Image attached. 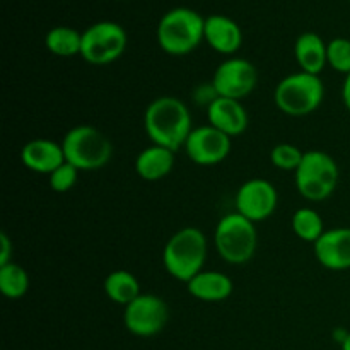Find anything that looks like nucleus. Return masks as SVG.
<instances>
[{"label":"nucleus","instance_id":"nucleus-17","mask_svg":"<svg viewBox=\"0 0 350 350\" xmlns=\"http://www.w3.org/2000/svg\"><path fill=\"white\" fill-rule=\"evenodd\" d=\"M187 289L195 299L204 303H221L226 301L234 291L231 277L215 270H202L190 282H187Z\"/></svg>","mask_w":350,"mask_h":350},{"label":"nucleus","instance_id":"nucleus-9","mask_svg":"<svg viewBox=\"0 0 350 350\" xmlns=\"http://www.w3.org/2000/svg\"><path fill=\"white\" fill-rule=\"evenodd\" d=\"M170 320V308L163 297L156 294H140L135 301L125 306L123 323L135 337H154L161 334Z\"/></svg>","mask_w":350,"mask_h":350},{"label":"nucleus","instance_id":"nucleus-13","mask_svg":"<svg viewBox=\"0 0 350 350\" xmlns=\"http://www.w3.org/2000/svg\"><path fill=\"white\" fill-rule=\"evenodd\" d=\"M314 256L328 270L350 269V228H334L313 245Z\"/></svg>","mask_w":350,"mask_h":350},{"label":"nucleus","instance_id":"nucleus-4","mask_svg":"<svg viewBox=\"0 0 350 350\" xmlns=\"http://www.w3.org/2000/svg\"><path fill=\"white\" fill-rule=\"evenodd\" d=\"M214 245L226 263L245 265L253 258L258 245L255 222L238 212L226 214L215 226Z\"/></svg>","mask_w":350,"mask_h":350},{"label":"nucleus","instance_id":"nucleus-14","mask_svg":"<svg viewBox=\"0 0 350 350\" xmlns=\"http://www.w3.org/2000/svg\"><path fill=\"white\" fill-rule=\"evenodd\" d=\"M207 118L208 125L215 126L231 139L241 135L248 129V113L238 99L214 96L207 106Z\"/></svg>","mask_w":350,"mask_h":350},{"label":"nucleus","instance_id":"nucleus-6","mask_svg":"<svg viewBox=\"0 0 350 350\" xmlns=\"http://www.w3.org/2000/svg\"><path fill=\"white\" fill-rule=\"evenodd\" d=\"M325 98V85L320 75L296 72L277 84L273 101L289 116H306L317 111Z\"/></svg>","mask_w":350,"mask_h":350},{"label":"nucleus","instance_id":"nucleus-12","mask_svg":"<svg viewBox=\"0 0 350 350\" xmlns=\"http://www.w3.org/2000/svg\"><path fill=\"white\" fill-rule=\"evenodd\" d=\"M231 140L215 126L204 125L191 130L183 149L197 166H217L231 152Z\"/></svg>","mask_w":350,"mask_h":350},{"label":"nucleus","instance_id":"nucleus-10","mask_svg":"<svg viewBox=\"0 0 350 350\" xmlns=\"http://www.w3.org/2000/svg\"><path fill=\"white\" fill-rule=\"evenodd\" d=\"M258 82V70L246 58L232 57L222 62L212 77V89L215 96L241 101L250 96Z\"/></svg>","mask_w":350,"mask_h":350},{"label":"nucleus","instance_id":"nucleus-24","mask_svg":"<svg viewBox=\"0 0 350 350\" xmlns=\"http://www.w3.org/2000/svg\"><path fill=\"white\" fill-rule=\"evenodd\" d=\"M304 152L294 144H277L270 152V161L275 167L282 171H294L299 167L301 161H303Z\"/></svg>","mask_w":350,"mask_h":350},{"label":"nucleus","instance_id":"nucleus-26","mask_svg":"<svg viewBox=\"0 0 350 350\" xmlns=\"http://www.w3.org/2000/svg\"><path fill=\"white\" fill-rule=\"evenodd\" d=\"M79 178V170L75 166H72L70 163L65 161L62 166H58L57 170L51 174H48V185H50L51 190L55 193H67L68 190L75 187Z\"/></svg>","mask_w":350,"mask_h":350},{"label":"nucleus","instance_id":"nucleus-18","mask_svg":"<svg viewBox=\"0 0 350 350\" xmlns=\"http://www.w3.org/2000/svg\"><path fill=\"white\" fill-rule=\"evenodd\" d=\"M327 46L323 38L317 33H303L294 43V57L301 70L308 74L320 75L328 65Z\"/></svg>","mask_w":350,"mask_h":350},{"label":"nucleus","instance_id":"nucleus-15","mask_svg":"<svg viewBox=\"0 0 350 350\" xmlns=\"http://www.w3.org/2000/svg\"><path fill=\"white\" fill-rule=\"evenodd\" d=\"M21 163L29 171L40 174H51L58 166L65 163L62 142L50 139H34L24 144L21 149Z\"/></svg>","mask_w":350,"mask_h":350},{"label":"nucleus","instance_id":"nucleus-11","mask_svg":"<svg viewBox=\"0 0 350 350\" xmlns=\"http://www.w3.org/2000/svg\"><path fill=\"white\" fill-rule=\"evenodd\" d=\"M236 212L252 222H262L272 217L279 204V195L270 181L253 178L245 181L236 191Z\"/></svg>","mask_w":350,"mask_h":350},{"label":"nucleus","instance_id":"nucleus-19","mask_svg":"<svg viewBox=\"0 0 350 350\" xmlns=\"http://www.w3.org/2000/svg\"><path fill=\"white\" fill-rule=\"evenodd\" d=\"M173 150L161 146H149L140 150L135 159V171L142 180L159 181L173 171L174 166Z\"/></svg>","mask_w":350,"mask_h":350},{"label":"nucleus","instance_id":"nucleus-3","mask_svg":"<svg viewBox=\"0 0 350 350\" xmlns=\"http://www.w3.org/2000/svg\"><path fill=\"white\" fill-rule=\"evenodd\" d=\"M156 38L164 53L183 57L205 41V17L188 7H174L161 17Z\"/></svg>","mask_w":350,"mask_h":350},{"label":"nucleus","instance_id":"nucleus-21","mask_svg":"<svg viewBox=\"0 0 350 350\" xmlns=\"http://www.w3.org/2000/svg\"><path fill=\"white\" fill-rule=\"evenodd\" d=\"M48 51L53 53L55 57H75L81 55L82 44V33L68 26H57L50 29L44 38Z\"/></svg>","mask_w":350,"mask_h":350},{"label":"nucleus","instance_id":"nucleus-22","mask_svg":"<svg viewBox=\"0 0 350 350\" xmlns=\"http://www.w3.org/2000/svg\"><path fill=\"white\" fill-rule=\"evenodd\" d=\"M29 291V275L16 262L0 267V293L9 299H21Z\"/></svg>","mask_w":350,"mask_h":350},{"label":"nucleus","instance_id":"nucleus-25","mask_svg":"<svg viewBox=\"0 0 350 350\" xmlns=\"http://www.w3.org/2000/svg\"><path fill=\"white\" fill-rule=\"evenodd\" d=\"M328 65L335 72L350 74V40L349 38H334L327 46Z\"/></svg>","mask_w":350,"mask_h":350},{"label":"nucleus","instance_id":"nucleus-27","mask_svg":"<svg viewBox=\"0 0 350 350\" xmlns=\"http://www.w3.org/2000/svg\"><path fill=\"white\" fill-rule=\"evenodd\" d=\"M14 246L7 232H0V267L7 265V263L14 262Z\"/></svg>","mask_w":350,"mask_h":350},{"label":"nucleus","instance_id":"nucleus-20","mask_svg":"<svg viewBox=\"0 0 350 350\" xmlns=\"http://www.w3.org/2000/svg\"><path fill=\"white\" fill-rule=\"evenodd\" d=\"M105 294L109 301L120 304V306H129L132 301L140 296V282L132 272L129 270H115L109 273L103 284Z\"/></svg>","mask_w":350,"mask_h":350},{"label":"nucleus","instance_id":"nucleus-7","mask_svg":"<svg viewBox=\"0 0 350 350\" xmlns=\"http://www.w3.org/2000/svg\"><path fill=\"white\" fill-rule=\"evenodd\" d=\"M337 163L323 150H306L299 167L294 173V181L301 197L310 202L327 200L338 185Z\"/></svg>","mask_w":350,"mask_h":350},{"label":"nucleus","instance_id":"nucleus-28","mask_svg":"<svg viewBox=\"0 0 350 350\" xmlns=\"http://www.w3.org/2000/svg\"><path fill=\"white\" fill-rule=\"evenodd\" d=\"M342 101H344L345 108L350 111V74L345 75L344 85H342Z\"/></svg>","mask_w":350,"mask_h":350},{"label":"nucleus","instance_id":"nucleus-8","mask_svg":"<svg viewBox=\"0 0 350 350\" xmlns=\"http://www.w3.org/2000/svg\"><path fill=\"white\" fill-rule=\"evenodd\" d=\"M129 36L122 24L99 21L82 31L81 57L91 65H108L118 60L126 50Z\"/></svg>","mask_w":350,"mask_h":350},{"label":"nucleus","instance_id":"nucleus-5","mask_svg":"<svg viewBox=\"0 0 350 350\" xmlns=\"http://www.w3.org/2000/svg\"><path fill=\"white\" fill-rule=\"evenodd\" d=\"M65 161L79 171L105 167L113 156V144L101 130L91 125H79L68 130L62 140Z\"/></svg>","mask_w":350,"mask_h":350},{"label":"nucleus","instance_id":"nucleus-29","mask_svg":"<svg viewBox=\"0 0 350 350\" xmlns=\"http://www.w3.org/2000/svg\"><path fill=\"white\" fill-rule=\"evenodd\" d=\"M342 350H350V334L345 335V338L342 340Z\"/></svg>","mask_w":350,"mask_h":350},{"label":"nucleus","instance_id":"nucleus-23","mask_svg":"<svg viewBox=\"0 0 350 350\" xmlns=\"http://www.w3.org/2000/svg\"><path fill=\"white\" fill-rule=\"evenodd\" d=\"M293 231L299 239L314 245L325 232L323 219L314 208H297L293 215Z\"/></svg>","mask_w":350,"mask_h":350},{"label":"nucleus","instance_id":"nucleus-2","mask_svg":"<svg viewBox=\"0 0 350 350\" xmlns=\"http://www.w3.org/2000/svg\"><path fill=\"white\" fill-rule=\"evenodd\" d=\"M207 252V236L204 231L188 226L167 239L163 250V265L173 279L187 284L204 270Z\"/></svg>","mask_w":350,"mask_h":350},{"label":"nucleus","instance_id":"nucleus-16","mask_svg":"<svg viewBox=\"0 0 350 350\" xmlns=\"http://www.w3.org/2000/svg\"><path fill=\"white\" fill-rule=\"evenodd\" d=\"M205 41L217 53L232 55L241 48L243 31L231 17L212 14L205 17Z\"/></svg>","mask_w":350,"mask_h":350},{"label":"nucleus","instance_id":"nucleus-1","mask_svg":"<svg viewBox=\"0 0 350 350\" xmlns=\"http://www.w3.org/2000/svg\"><path fill=\"white\" fill-rule=\"evenodd\" d=\"M144 130L154 146L176 152L185 147L191 133V115L188 106L174 96H161L144 113Z\"/></svg>","mask_w":350,"mask_h":350}]
</instances>
